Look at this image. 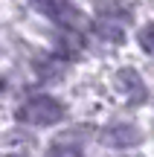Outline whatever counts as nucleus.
Instances as JSON below:
<instances>
[{"mask_svg":"<svg viewBox=\"0 0 154 157\" xmlns=\"http://www.w3.org/2000/svg\"><path fill=\"white\" fill-rule=\"evenodd\" d=\"M17 117H21L23 122H29V125H55V122L64 119V105L55 96L38 93V96H29L21 105Z\"/></svg>","mask_w":154,"mask_h":157,"instance_id":"obj_1","label":"nucleus"},{"mask_svg":"<svg viewBox=\"0 0 154 157\" xmlns=\"http://www.w3.org/2000/svg\"><path fill=\"white\" fill-rule=\"evenodd\" d=\"M35 9L44 12L50 21H55L58 26H70V23L76 21V9L70 3H64V0H32Z\"/></svg>","mask_w":154,"mask_h":157,"instance_id":"obj_2","label":"nucleus"},{"mask_svg":"<svg viewBox=\"0 0 154 157\" xmlns=\"http://www.w3.org/2000/svg\"><path fill=\"white\" fill-rule=\"evenodd\" d=\"M102 140L108 143V146H114V148H131V146L140 143V131L134 128V125L122 122V125H111V128H105Z\"/></svg>","mask_w":154,"mask_h":157,"instance_id":"obj_3","label":"nucleus"},{"mask_svg":"<svg viewBox=\"0 0 154 157\" xmlns=\"http://www.w3.org/2000/svg\"><path fill=\"white\" fill-rule=\"evenodd\" d=\"M140 44H143L148 52H154V23H148V26L140 32Z\"/></svg>","mask_w":154,"mask_h":157,"instance_id":"obj_4","label":"nucleus"},{"mask_svg":"<svg viewBox=\"0 0 154 157\" xmlns=\"http://www.w3.org/2000/svg\"><path fill=\"white\" fill-rule=\"evenodd\" d=\"M6 157H23V154H6Z\"/></svg>","mask_w":154,"mask_h":157,"instance_id":"obj_5","label":"nucleus"}]
</instances>
